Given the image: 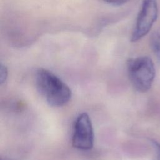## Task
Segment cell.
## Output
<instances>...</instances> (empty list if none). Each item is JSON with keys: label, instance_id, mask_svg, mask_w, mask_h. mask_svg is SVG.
<instances>
[{"label": "cell", "instance_id": "obj_1", "mask_svg": "<svg viewBox=\"0 0 160 160\" xmlns=\"http://www.w3.org/2000/svg\"><path fill=\"white\" fill-rule=\"evenodd\" d=\"M35 81L37 89L49 104L59 107L70 100L71 91L69 87L50 71L39 69Z\"/></svg>", "mask_w": 160, "mask_h": 160}, {"label": "cell", "instance_id": "obj_2", "mask_svg": "<svg viewBox=\"0 0 160 160\" xmlns=\"http://www.w3.org/2000/svg\"><path fill=\"white\" fill-rule=\"evenodd\" d=\"M129 79L139 92L148 91L153 82L156 70L152 59L148 56L129 59L127 62Z\"/></svg>", "mask_w": 160, "mask_h": 160}, {"label": "cell", "instance_id": "obj_3", "mask_svg": "<svg viewBox=\"0 0 160 160\" xmlns=\"http://www.w3.org/2000/svg\"><path fill=\"white\" fill-rule=\"evenodd\" d=\"M158 16L157 0H142L131 34V41L135 42L144 37L150 31Z\"/></svg>", "mask_w": 160, "mask_h": 160}, {"label": "cell", "instance_id": "obj_4", "mask_svg": "<svg viewBox=\"0 0 160 160\" xmlns=\"http://www.w3.org/2000/svg\"><path fill=\"white\" fill-rule=\"evenodd\" d=\"M74 148L81 150H89L93 147L94 131L89 115L83 112L76 119L72 139Z\"/></svg>", "mask_w": 160, "mask_h": 160}, {"label": "cell", "instance_id": "obj_5", "mask_svg": "<svg viewBox=\"0 0 160 160\" xmlns=\"http://www.w3.org/2000/svg\"><path fill=\"white\" fill-rule=\"evenodd\" d=\"M150 45L154 54L160 60V34L153 32L150 38Z\"/></svg>", "mask_w": 160, "mask_h": 160}, {"label": "cell", "instance_id": "obj_6", "mask_svg": "<svg viewBox=\"0 0 160 160\" xmlns=\"http://www.w3.org/2000/svg\"><path fill=\"white\" fill-rule=\"evenodd\" d=\"M8 71L6 66L2 64H1V66H0V82H1V84H2L6 81V80L8 78Z\"/></svg>", "mask_w": 160, "mask_h": 160}, {"label": "cell", "instance_id": "obj_7", "mask_svg": "<svg viewBox=\"0 0 160 160\" xmlns=\"http://www.w3.org/2000/svg\"><path fill=\"white\" fill-rule=\"evenodd\" d=\"M107 4L114 6H121L126 4L129 0H102Z\"/></svg>", "mask_w": 160, "mask_h": 160}, {"label": "cell", "instance_id": "obj_8", "mask_svg": "<svg viewBox=\"0 0 160 160\" xmlns=\"http://www.w3.org/2000/svg\"><path fill=\"white\" fill-rule=\"evenodd\" d=\"M151 142L153 144V146L156 149V153L157 154V159H158V160H160V144L154 141H152Z\"/></svg>", "mask_w": 160, "mask_h": 160}, {"label": "cell", "instance_id": "obj_9", "mask_svg": "<svg viewBox=\"0 0 160 160\" xmlns=\"http://www.w3.org/2000/svg\"><path fill=\"white\" fill-rule=\"evenodd\" d=\"M1 160H11V159H9L8 158H1Z\"/></svg>", "mask_w": 160, "mask_h": 160}]
</instances>
